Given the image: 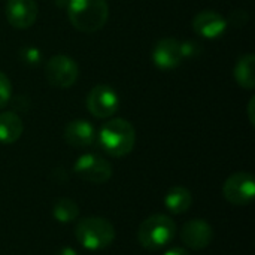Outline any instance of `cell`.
<instances>
[{
  "label": "cell",
  "mask_w": 255,
  "mask_h": 255,
  "mask_svg": "<svg viewBox=\"0 0 255 255\" xmlns=\"http://www.w3.org/2000/svg\"><path fill=\"white\" fill-rule=\"evenodd\" d=\"M254 63L255 57L253 54H245L239 58L235 67V78L236 82L247 90H253L255 87L254 76Z\"/></svg>",
  "instance_id": "2e32d148"
},
{
  "label": "cell",
  "mask_w": 255,
  "mask_h": 255,
  "mask_svg": "<svg viewBox=\"0 0 255 255\" xmlns=\"http://www.w3.org/2000/svg\"><path fill=\"white\" fill-rule=\"evenodd\" d=\"M230 22L236 27H242L248 22V15L245 13V10H235L230 15Z\"/></svg>",
  "instance_id": "ffe728a7"
},
{
  "label": "cell",
  "mask_w": 255,
  "mask_h": 255,
  "mask_svg": "<svg viewBox=\"0 0 255 255\" xmlns=\"http://www.w3.org/2000/svg\"><path fill=\"white\" fill-rule=\"evenodd\" d=\"M10 96H12V85H10V81L9 78L0 70V109L4 108L9 100H10Z\"/></svg>",
  "instance_id": "d6986e66"
},
{
  "label": "cell",
  "mask_w": 255,
  "mask_h": 255,
  "mask_svg": "<svg viewBox=\"0 0 255 255\" xmlns=\"http://www.w3.org/2000/svg\"><path fill=\"white\" fill-rule=\"evenodd\" d=\"M75 238L82 248L100 251L108 248L115 241V227L106 218L87 217L76 223Z\"/></svg>",
  "instance_id": "3957f363"
},
{
  "label": "cell",
  "mask_w": 255,
  "mask_h": 255,
  "mask_svg": "<svg viewBox=\"0 0 255 255\" xmlns=\"http://www.w3.org/2000/svg\"><path fill=\"white\" fill-rule=\"evenodd\" d=\"M227 19L215 10H202L193 19V28L199 36L217 39L227 30Z\"/></svg>",
  "instance_id": "7c38bea8"
},
{
  "label": "cell",
  "mask_w": 255,
  "mask_h": 255,
  "mask_svg": "<svg viewBox=\"0 0 255 255\" xmlns=\"http://www.w3.org/2000/svg\"><path fill=\"white\" fill-rule=\"evenodd\" d=\"M63 137L73 148H87L93 145L96 139V131L93 124H90L88 121L73 120L66 126Z\"/></svg>",
  "instance_id": "4fadbf2b"
},
{
  "label": "cell",
  "mask_w": 255,
  "mask_h": 255,
  "mask_svg": "<svg viewBox=\"0 0 255 255\" xmlns=\"http://www.w3.org/2000/svg\"><path fill=\"white\" fill-rule=\"evenodd\" d=\"M118 108L120 97L117 91L106 84H99L93 87L87 96V109L96 118H111L118 111Z\"/></svg>",
  "instance_id": "ba28073f"
},
{
  "label": "cell",
  "mask_w": 255,
  "mask_h": 255,
  "mask_svg": "<svg viewBox=\"0 0 255 255\" xmlns=\"http://www.w3.org/2000/svg\"><path fill=\"white\" fill-rule=\"evenodd\" d=\"M79 75V67L76 61L64 54L51 57L45 66V76L52 87L69 88L72 87Z\"/></svg>",
  "instance_id": "5b68a950"
},
{
  "label": "cell",
  "mask_w": 255,
  "mask_h": 255,
  "mask_svg": "<svg viewBox=\"0 0 255 255\" xmlns=\"http://www.w3.org/2000/svg\"><path fill=\"white\" fill-rule=\"evenodd\" d=\"M67 15L70 24L82 33H96L109 18L106 0H69Z\"/></svg>",
  "instance_id": "7a4b0ae2"
},
{
  "label": "cell",
  "mask_w": 255,
  "mask_h": 255,
  "mask_svg": "<svg viewBox=\"0 0 255 255\" xmlns=\"http://www.w3.org/2000/svg\"><path fill=\"white\" fill-rule=\"evenodd\" d=\"M224 199L236 206L248 205L255 197V179L250 172H238L229 176L223 185Z\"/></svg>",
  "instance_id": "52a82bcc"
},
{
  "label": "cell",
  "mask_w": 255,
  "mask_h": 255,
  "mask_svg": "<svg viewBox=\"0 0 255 255\" xmlns=\"http://www.w3.org/2000/svg\"><path fill=\"white\" fill-rule=\"evenodd\" d=\"M163 255H190V253L185 250V248H181V247H173L170 250H167Z\"/></svg>",
  "instance_id": "44dd1931"
},
{
  "label": "cell",
  "mask_w": 255,
  "mask_h": 255,
  "mask_svg": "<svg viewBox=\"0 0 255 255\" xmlns=\"http://www.w3.org/2000/svg\"><path fill=\"white\" fill-rule=\"evenodd\" d=\"M97 140L105 154L120 158L133 151L136 131L127 120L112 118L100 127Z\"/></svg>",
  "instance_id": "6da1fadb"
},
{
  "label": "cell",
  "mask_w": 255,
  "mask_h": 255,
  "mask_svg": "<svg viewBox=\"0 0 255 255\" xmlns=\"http://www.w3.org/2000/svg\"><path fill=\"white\" fill-rule=\"evenodd\" d=\"M55 1V4L58 6V7H61V9H64L66 6H67V3H69V0H54Z\"/></svg>",
  "instance_id": "cb8c5ba5"
},
{
  "label": "cell",
  "mask_w": 255,
  "mask_h": 255,
  "mask_svg": "<svg viewBox=\"0 0 255 255\" xmlns=\"http://www.w3.org/2000/svg\"><path fill=\"white\" fill-rule=\"evenodd\" d=\"M24 126L21 118L15 112L0 114V142L4 145L15 143L22 134Z\"/></svg>",
  "instance_id": "9a60e30c"
},
{
  "label": "cell",
  "mask_w": 255,
  "mask_h": 255,
  "mask_svg": "<svg viewBox=\"0 0 255 255\" xmlns=\"http://www.w3.org/2000/svg\"><path fill=\"white\" fill-rule=\"evenodd\" d=\"M78 215H79L78 203L69 197L58 199L52 206V217L61 224H67V223L75 221L78 218Z\"/></svg>",
  "instance_id": "e0dca14e"
},
{
  "label": "cell",
  "mask_w": 255,
  "mask_h": 255,
  "mask_svg": "<svg viewBox=\"0 0 255 255\" xmlns=\"http://www.w3.org/2000/svg\"><path fill=\"white\" fill-rule=\"evenodd\" d=\"M214 238V229L212 226L202 220V218H194L187 221L182 229H181V239L182 242L191 248V250H205L211 245Z\"/></svg>",
  "instance_id": "30bf717a"
},
{
  "label": "cell",
  "mask_w": 255,
  "mask_h": 255,
  "mask_svg": "<svg viewBox=\"0 0 255 255\" xmlns=\"http://www.w3.org/2000/svg\"><path fill=\"white\" fill-rule=\"evenodd\" d=\"M152 60L154 64L161 70L176 69L184 60L181 42L173 37L160 39L152 51Z\"/></svg>",
  "instance_id": "8fae6325"
},
{
  "label": "cell",
  "mask_w": 255,
  "mask_h": 255,
  "mask_svg": "<svg viewBox=\"0 0 255 255\" xmlns=\"http://www.w3.org/2000/svg\"><path fill=\"white\" fill-rule=\"evenodd\" d=\"M55 255H78V253L73 248H70V247H63V248H60L57 251Z\"/></svg>",
  "instance_id": "7402d4cb"
},
{
  "label": "cell",
  "mask_w": 255,
  "mask_h": 255,
  "mask_svg": "<svg viewBox=\"0 0 255 255\" xmlns=\"http://www.w3.org/2000/svg\"><path fill=\"white\" fill-rule=\"evenodd\" d=\"M193 205V194L188 188L176 185L172 187L166 197H164V206L169 212L175 214V215H181L184 212H187Z\"/></svg>",
  "instance_id": "5bb4252c"
},
{
  "label": "cell",
  "mask_w": 255,
  "mask_h": 255,
  "mask_svg": "<svg viewBox=\"0 0 255 255\" xmlns=\"http://www.w3.org/2000/svg\"><path fill=\"white\" fill-rule=\"evenodd\" d=\"M254 99L250 100V105H248V111H250V121L251 124H254V114H253V109H254Z\"/></svg>",
  "instance_id": "603a6c76"
},
{
  "label": "cell",
  "mask_w": 255,
  "mask_h": 255,
  "mask_svg": "<svg viewBox=\"0 0 255 255\" xmlns=\"http://www.w3.org/2000/svg\"><path fill=\"white\" fill-rule=\"evenodd\" d=\"M176 235L175 221L164 214L148 217L137 230V241L145 250L157 251L167 247Z\"/></svg>",
  "instance_id": "277c9868"
},
{
  "label": "cell",
  "mask_w": 255,
  "mask_h": 255,
  "mask_svg": "<svg viewBox=\"0 0 255 255\" xmlns=\"http://www.w3.org/2000/svg\"><path fill=\"white\" fill-rule=\"evenodd\" d=\"M73 172L82 181L99 185L111 179L112 166L106 158L97 154H84L75 161Z\"/></svg>",
  "instance_id": "8992f818"
},
{
  "label": "cell",
  "mask_w": 255,
  "mask_h": 255,
  "mask_svg": "<svg viewBox=\"0 0 255 255\" xmlns=\"http://www.w3.org/2000/svg\"><path fill=\"white\" fill-rule=\"evenodd\" d=\"M39 9L34 0H7L4 15L7 22L18 30L28 28L34 24Z\"/></svg>",
  "instance_id": "9c48e42d"
},
{
  "label": "cell",
  "mask_w": 255,
  "mask_h": 255,
  "mask_svg": "<svg viewBox=\"0 0 255 255\" xmlns=\"http://www.w3.org/2000/svg\"><path fill=\"white\" fill-rule=\"evenodd\" d=\"M18 55H19L21 61L25 63V64H28V66L39 64V61L42 58V52L36 46H24V48L19 49Z\"/></svg>",
  "instance_id": "ac0fdd59"
}]
</instances>
